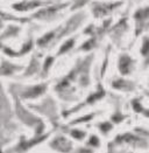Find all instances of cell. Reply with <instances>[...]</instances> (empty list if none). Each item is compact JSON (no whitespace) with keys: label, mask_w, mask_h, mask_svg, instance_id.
<instances>
[{"label":"cell","mask_w":149,"mask_h":153,"mask_svg":"<svg viewBox=\"0 0 149 153\" xmlns=\"http://www.w3.org/2000/svg\"><path fill=\"white\" fill-rule=\"evenodd\" d=\"M145 48H143V54H147V40H145Z\"/></svg>","instance_id":"obj_9"},{"label":"cell","mask_w":149,"mask_h":153,"mask_svg":"<svg viewBox=\"0 0 149 153\" xmlns=\"http://www.w3.org/2000/svg\"><path fill=\"white\" fill-rule=\"evenodd\" d=\"M132 60L128 56H122L120 59V70L122 74H128L131 71V67H132Z\"/></svg>","instance_id":"obj_1"},{"label":"cell","mask_w":149,"mask_h":153,"mask_svg":"<svg viewBox=\"0 0 149 153\" xmlns=\"http://www.w3.org/2000/svg\"><path fill=\"white\" fill-rule=\"evenodd\" d=\"M72 136H74V138H77V139H80L82 137H84V136H85V133H84V132H78V131H74V132H72Z\"/></svg>","instance_id":"obj_7"},{"label":"cell","mask_w":149,"mask_h":153,"mask_svg":"<svg viewBox=\"0 0 149 153\" xmlns=\"http://www.w3.org/2000/svg\"><path fill=\"white\" fill-rule=\"evenodd\" d=\"M66 145H69L64 138H58V139H56L55 143H52V146H56L58 150H62V151H65V150H68L65 146Z\"/></svg>","instance_id":"obj_4"},{"label":"cell","mask_w":149,"mask_h":153,"mask_svg":"<svg viewBox=\"0 0 149 153\" xmlns=\"http://www.w3.org/2000/svg\"><path fill=\"white\" fill-rule=\"evenodd\" d=\"M72 43H74V40H70L69 42H66V43L64 45V47H63L62 49H61V53H63L64 51H68L69 48H71V45H72Z\"/></svg>","instance_id":"obj_6"},{"label":"cell","mask_w":149,"mask_h":153,"mask_svg":"<svg viewBox=\"0 0 149 153\" xmlns=\"http://www.w3.org/2000/svg\"><path fill=\"white\" fill-rule=\"evenodd\" d=\"M44 90V87H35L28 91V94H25V97H36L37 95L42 94Z\"/></svg>","instance_id":"obj_3"},{"label":"cell","mask_w":149,"mask_h":153,"mask_svg":"<svg viewBox=\"0 0 149 153\" xmlns=\"http://www.w3.org/2000/svg\"><path fill=\"white\" fill-rule=\"evenodd\" d=\"M40 2L38 1H25L22 4H19V5H14V8L15 10H20V11H25V10H30V8H34L35 6H38Z\"/></svg>","instance_id":"obj_2"},{"label":"cell","mask_w":149,"mask_h":153,"mask_svg":"<svg viewBox=\"0 0 149 153\" xmlns=\"http://www.w3.org/2000/svg\"><path fill=\"white\" fill-rule=\"evenodd\" d=\"M91 144L98 145V140H97V137H92V138H91Z\"/></svg>","instance_id":"obj_8"},{"label":"cell","mask_w":149,"mask_h":153,"mask_svg":"<svg viewBox=\"0 0 149 153\" xmlns=\"http://www.w3.org/2000/svg\"><path fill=\"white\" fill-rule=\"evenodd\" d=\"M51 38H52V33H50V34H48V35H46V38H43L42 40H40V41H38V43H40L41 46H43V45L46 43V41L48 42V40L51 39Z\"/></svg>","instance_id":"obj_5"}]
</instances>
